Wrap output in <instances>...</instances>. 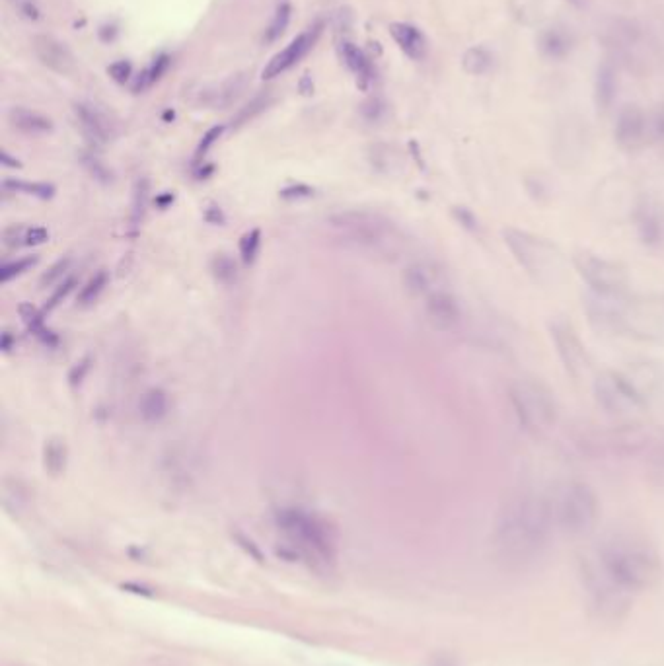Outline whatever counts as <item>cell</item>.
<instances>
[{
	"label": "cell",
	"mask_w": 664,
	"mask_h": 666,
	"mask_svg": "<svg viewBox=\"0 0 664 666\" xmlns=\"http://www.w3.org/2000/svg\"><path fill=\"white\" fill-rule=\"evenodd\" d=\"M571 261L579 277L589 285L592 295L629 296L628 269L620 261L585 250L577 252Z\"/></svg>",
	"instance_id": "obj_9"
},
{
	"label": "cell",
	"mask_w": 664,
	"mask_h": 666,
	"mask_svg": "<svg viewBox=\"0 0 664 666\" xmlns=\"http://www.w3.org/2000/svg\"><path fill=\"white\" fill-rule=\"evenodd\" d=\"M425 314L433 328L441 332H452L462 322V306L448 289L437 291L425 298Z\"/></svg>",
	"instance_id": "obj_15"
},
{
	"label": "cell",
	"mask_w": 664,
	"mask_h": 666,
	"mask_svg": "<svg viewBox=\"0 0 664 666\" xmlns=\"http://www.w3.org/2000/svg\"><path fill=\"white\" fill-rule=\"evenodd\" d=\"M4 189H14V191H22V193H28V195H36V197H41V199H49L55 189L53 185L47 184H26V182H14V180H6L2 184Z\"/></svg>",
	"instance_id": "obj_30"
},
{
	"label": "cell",
	"mask_w": 664,
	"mask_h": 666,
	"mask_svg": "<svg viewBox=\"0 0 664 666\" xmlns=\"http://www.w3.org/2000/svg\"><path fill=\"white\" fill-rule=\"evenodd\" d=\"M635 230L639 240L649 248H661L664 244V207L661 201L641 199L633 213Z\"/></svg>",
	"instance_id": "obj_13"
},
{
	"label": "cell",
	"mask_w": 664,
	"mask_h": 666,
	"mask_svg": "<svg viewBox=\"0 0 664 666\" xmlns=\"http://www.w3.org/2000/svg\"><path fill=\"white\" fill-rule=\"evenodd\" d=\"M269 104V96H258V98H254L244 110L240 111L238 113V117H236V123L234 125H242V123H246V121H250V119H254L256 115H258L259 111L265 110V106Z\"/></svg>",
	"instance_id": "obj_38"
},
{
	"label": "cell",
	"mask_w": 664,
	"mask_h": 666,
	"mask_svg": "<svg viewBox=\"0 0 664 666\" xmlns=\"http://www.w3.org/2000/svg\"><path fill=\"white\" fill-rule=\"evenodd\" d=\"M74 113H76V119L84 131V135L90 141L104 145L113 137V123H111L110 117L104 111L98 110L96 106L76 104Z\"/></svg>",
	"instance_id": "obj_18"
},
{
	"label": "cell",
	"mask_w": 664,
	"mask_h": 666,
	"mask_svg": "<svg viewBox=\"0 0 664 666\" xmlns=\"http://www.w3.org/2000/svg\"><path fill=\"white\" fill-rule=\"evenodd\" d=\"M567 2H569V4H573V6H577V8H585L589 0H567Z\"/></svg>",
	"instance_id": "obj_50"
},
{
	"label": "cell",
	"mask_w": 664,
	"mask_h": 666,
	"mask_svg": "<svg viewBox=\"0 0 664 666\" xmlns=\"http://www.w3.org/2000/svg\"><path fill=\"white\" fill-rule=\"evenodd\" d=\"M493 63H495L493 53L483 45H474L466 49V53L462 55V69L470 76H485L493 69Z\"/></svg>",
	"instance_id": "obj_25"
},
{
	"label": "cell",
	"mask_w": 664,
	"mask_h": 666,
	"mask_svg": "<svg viewBox=\"0 0 664 666\" xmlns=\"http://www.w3.org/2000/svg\"><path fill=\"white\" fill-rule=\"evenodd\" d=\"M222 135V127H213L205 137H203V141H201V145H199V148H197V154L201 156V154H205L209 148L213 147L215 143H217V139L221 137Z\"/></svg>",
	"instance_id": "obj_44"
},
{
	"label": "cell",
	"mask_w": 664,
	"mask_h": 666,
	"mask_svg": "<svg viewBox=\"0 0 664 666\" xmlns=\"http://www.w3.org/2000/svg\"><path fill=\"white\" fill-rule=\"evenodd\" d=\"M554 503L555 528L571 538L589 536L600 520V501L589 483L573 481Z\"/></svg>",
	"instance_id": "obj_5"
},
{
	"label": "cell",
	"mask_w": 664,
	"mask_h": 666,
	"mask_svg": "<svg viewBox=\"0 0 664 666\" xmlns=\"http://www.w3.org/2000/svg\"><path fill=\"white\" fill-rule=\"evenodd\" d=\"M289 18H291V8L289 6H281L271 28H269V34H267V41H273L277 37L281 36L289 24Z\"/></svg>",
	"instance_id": "obj_40"
},
{
	"label": "cell",
	"mask_w": 664,
	"mask_h": 666,
	"mask_svg": "<svg viewBox=\"0 0 664 666\" xmlns=\"http://www.w3.org/2000/svg\"><path fill=\"white\" fill-rule=\"evenodd\" d=\"M8 2L26 20H37L39 14H41L36 0H8Z\"/></svg>",
	"instance_id": "obj_41"
},
{
	"label": "cell",
	"mask_w": 664,
	"mask_h": 666,
	"mask_svg": "<svg viewBox=\"0 0 664 666\" xmlns=\"http://www.w3.org/2000/svg\"><path fill=\"white\" fill-rule=\"evenodd\" d=\"M211 269H213L215 277L224 285H228L236 279V263H234V259L228 258L226 254L215 256L213 263H211Z\"/></svg>",
	"instance_id": "obj_29"
},
{
	"label": "cell",
	"mask_w": 664,
	"mask_h": 666,
	"mask_svg": "<svg viewBox=\"0 0 664 666\" xmlns=\"http://www.w3.org/2000/svg\"><path fill=\"white\" fill-rule=\"evenodd\" d=\"M2 162H4V166H14V168H20V162H18V160H12V158L8 156V152H2Z\"/></svg>",
	"instance_id": "obj_48"
},
{
	"label": "cell",
	"mask_w": 664,
	"mask_h": 666,
	"mask_svg": "<svg viewBox=\"0 0 664 666\" xmlns=\"http://www.w3.org/2000/svg\"><path fill=\"white\" fill-rule=\"evenodd\" d=\"M259 246H261V230L254 228L250 232H246L240 240V256L244 265L254 263V259L258 256Z\"/></svg>",
	"instance_id": "obj_28"
},
{
	"label": "cell",
	"mask_w": 664,
	"mask_h": 666,
	"mask_svg": "<svg viewBox=\"0 0 664 666\" xmlns=\"http://www.w3.org/2000/svg\"><path fill=\"white\" fill-rule=\"evenodd\" d=\"M34 51H36V57L41 61V65L51 69L53 73L73 74L76 69L73 53L55 37H34Z\"/></svg>",
	"instance_id": "obj_17"
},
{
	"label": "cell",
	"mask_w": 664,
	"mask_h": 666,
	"mask_svg": "<svg viewBox=\"0 0 664 666\" xmlns=\"http://www.w3.org/2000/svg\"><path fill=\"white\" fill-rule=\"evenodd\" d=\"M575 39L571 36V32H567L565 28H548L542 36H540V49L548 59H565L571 51H573Z\"/></svg>",
	"instance_id": "obj_21"
},
{
	"label": "cell",
	"mask_w": 664,
	"mask_h": 666,
	"mask_svg": "<svg viewBox=\"0 0 664 666\" xmlns=\"http://www.w3.org/2000/svg\"><path fill=\"white\" fill-rule=\"evenodd\" d=\"M2 349L8 353L10 351V333H2Z\"/></svg>",
	"instance_id": "obj_49"
},
{
	"label": "cell",
	"mask_w": 664,
	"mask_h": 666,
	"mask_svg": "<svg viewBox=\"0 0 664 666\" xmlns=\"http://www.w3.org/2000/svg\"><path fill=\"white\" fill-rule=\"evenodd\" d=\"M592 396L606 415L628 423L639 417L649 404L628 374L616 370H604L594 378Z\"/></svg>",
	"instance_id": "obj_7"
},
{
	"label": "cell",
	"mask_w": 664,
	"mask_h": 666,
	"mask_svg": "<svg viewBox=\"0 0 664 666\" xmlns=\"http://www.w3.org/2000/svg\"><path fill=\"white\" fill-rule=\"evenodd\" d=\"M277 526L289 536L300 554L316 563L328 565L335 561V538L324 520L300 509H285L277 515Z\"/></svg>",
	"instance_id": "obj_6"
},
{
	"label": "cell",
	"mask_w": 664,
	"mask_h": 666,
	"mask_svg": "<svg viewBox=\"0 0 664 666\" xmlns=\"http://www.w3.org/2000/svg\"><path fill=\"white\" fill-rule=\"evenodd\" d=\"M156 203H158V205L164 209L166 205L174 203V195H172V193H168V195H162V197H158V199H156Z\"/></svg>",
	"instance_id": "obj_47"
},
{
	"label": "cell",
	"mask_w": 664,
	"mask_h": 666,
	"mask_svg": "<svg viewBox=\"0 0 664 666\" xmlns=\"http://www.w3.org/2000/svg\"><path fill=\"white\" fill-rule=\"evenodd\" d=\"M310 195H314V189L310 185L304 184L289 185L281 191L283 199H304V197H310Z\"/></svg>",
	"instance_id": "obj_42"
},
{
	"label": "cell",
	"mask_w": 664,
	"mask_h": 666,
	"mask_svg": "<svg viewBox=\"0 0 664 666\" xmlns=\"http://www.w3.org/2000/svg\"><path fill=\"white\" fill-rule=\"evenodd\" d=\"M501 236L515 261L528 277L534 279V283L542 287H554L563 279L567 265L561 250L552 240L517 226L503 228Z\"/></svg>",
	"instance_id": "obj_3"
},
{
	"label": "cell",
	"mask_w": 664,
	"mask_h": 666,
	"mask_svg": "<svg viewBox=\"0 0 664 666\" xmlns=\"http://www.w3.org/2000/svg\"><path fill=\"white\" fill-rule=\"evenodd\" d=\"M18 310H20V316H22L24 324L28 326V330H32L37 335V333L45 328L43 326V314L37 312L32 304H22Z\"/></svg>",
	"instance_id": "obj_35"
},
{
	"label": "cell",
	"mask_w": 664,
	"mask_h": 666,
	"mask_svg": "<svg viewBox=\"0 0 664 666\" xmlns=\"http://www.w3.org/2000/svg\"><path fill=\"white\" fill-rule=\"evenodd\" d=\"M320 34H322V24H316L310 30H306L300 36L295 37L281 53H277L269 61V65L263 69V78H275V76L293 69L296 63H300V59L316 45Z\"/></svg>",
	"instance_id": "obj_14"
},
{
	"label": "cell",
	"mask_w": 664,
	"mask_h": 666,
	"mask_svg": "<svg viewBox=\"0 0 664 666\" xmlns=\"http://www.w3.org/2000/svg\"><path fill=\"white\" fill-rule=\"evenodd\" d=\"M110 74L117 82H125L131 74V65L129 63H115L110 67Z\"/></svg>",
	"instance_id": "obj_45"
},
{
	"label": "cell",
	"mask_w": 664,
	"mask_h": 666,
	"mask_svg": "<svg viewBox=\"0 0 664 666\" xmlns=\"http://www.w3.org/2000/svg\"><path fill=\"white\" fill-rule=\"evenodd\" d=\"M49 240V232L47 228L43 226H32V228H24V234H22V246L26 248H34V246H41Z\"/></svg>",
	"instance_id": "obj_36"
},
{
	"label": "cell",
	"mask_w": 664,
	"mask_h": 666,
	"mask_svg": "<svg viewBox=\"0 0 664 666\" xmlns=\"http://www.w3.org/2000/svg\"><path fill=\"white\" fill-rule=\"evenodd\" d=\"M69 267H71V258L59 259L57 263H53L47 269V273L41 277V287H51V285L59 283L67 275Z\"/></svg>",
	"instance_id": "obj_33"
},
{
	"label": "cell",
	"mask_w": 664,
	"mask_h": 666,
	"mask_svg": "<svg viewBox=\"0 0 664 666\" xmlns=\"http://www.w3.org/2000/svg\"><path fill=\"white\" fill-rule=\"evenodd\" d=\"M37 263V258H22L18 261H12V263H6L2 269H0V281L2 283H8L12 281L14 277H20L22 273H26L30 267H34Z\"/></svg>",
	"instance_id": "obj_32"
},
{
	"label": "cell",
	"mask_w": 664,
	"mask_h": 666,
	"mask_svg": "<svg viewBox=\"0 0 664 666\" xmlns=\"http://www.w3.org/2000/svg\"><path fill=\"white\" fill-rule=\"evenodd\" d=\"M339 51H341V57H343L345 65L351 69V73L357 76L359 84L363 88H367L372 82V67H370L369 59L365 57V53L349 41H343Z\"/></svg>",
	"instance_id": "obj_24"
},
{
	"label": "cell",
	"mask_w": 664,
	"mask_h": 666,
	"mask_svg": "<svg viewBox=\"0 0 664 666\" xmlns=\"http://www.w3.org/2000/svg\"><path fill=\"white\" fill-rule=\"evenodd\" d=\"M616 145L624 152H637L651 139V119L635 104H628L618 111L614 125Z\"/></svg>",
	"instance_id": "obj_11"
},
{
	"label": "cell",
	"mask_w": 664,
	"mask_h": 666,
	"mask_svg": "<svg viewBox=\"0 0 664 666\" xmlns=\"http://www.w3.org/2000/svg\"><path fill=\"white\" fill-rule=\"evenodd\" d=\"M242 88H244V78L242 76H234V78L222 82V84L211 88V90H205L201 94V100H203V104L213 106V108H226V106H230L240 96Z\"/></svg>",
	"instance_id": "obj_23"
},
{
	"label": "cell",
	"mask_w": 664,
	"mask_h": 666,
	"mask_svg": "<svg viewBox=\"0 0 664 666\" xmlns=\"http://www.w3.org/2000/svg\"><path fill=\"white\" fill-rule=\"evenodd\" d=\"M74 285H76V279L74 277H71V279H67V281H63L57 289H55V293L53 295L49 296V300L45 302V312H49V310H53V308H57L67 296L71 295V291L74 289Z\"/></svg>",
	"instance_id": "obj_37"
},
{
	"label": "cell",
	"mask_w": 664,
	"mask_h": 666,
	"mask_svg": "<svg viewBox=\"0 0 664 666\" xmlns=\"http://www.w3.org/2000/svg\"><path fill=\"white\" fill-rule=\"evenodd\" d=\"M8 121L12 127L26 135H45L53 129V123L49 117L37 113V111L26 110V108H12L8 113Z\"/></svg>",
	"instance_id": "obj_22"
},
{
	"label": "cell",
	"mask_w": 664,
	"mask_h": 666,
	"mask_svg": "<svg viewBox=\"0 0 664 666\" xmlns=\"http://www.w3.org/2000/svg\"><path fill=\"white\" fill-rule=\"evenodd\" d=\"M108 283H110V275H108L106 271L96 273V275H94V277L82 287V291L78 293V304L86 306V304H92L94 300H98V296L106 291Z\"/></svg>",
	"instance_id": "obj_27"
},
{
	"label": "cell",
	"mask_w": 664,
	"mask_h": 666,
	"mask_svg": "<svg viewBox=\"0 0 664 666\" xmlns=\"http://www.w3.org/2000/svg\"><path fill=\"white\" fill-rule=\"evenodd\" d=\"M390 34L409 59L423 61L427 57L429 43H427V37L419 28L406 24V22H394L390 26Z\"/></svg>",
	"instance_id": "obj_19"
},
{
	"label": "cell",
	"mask_w": 664,
	"mask_h": 666,
	"mask_svg": "<svg viewBox=\"0 0 664 666\" xmlns=\"http://www.w3.org/2000/svg\"><path fill=\"white\" fill-rule=\"evenodd\" d=\"M330 221L335 228L345 230L351 238H355L361 244H369V246L378 244L382 240L384 232L388 230V222L367 211L339 213V215H333Z\"/></svg>",
	"instance_id": "obj_12"
},
{
	"label": "cell",
	"mask_w": 664,
	"mask_h": 666,
	"mask_svg": "<svg viewBox=\"0 0 664 666\" xmlns=\"http://www.w3.org/2000/svg\"><path fill=\"white\" fill-rule=\"evenodd\" d=\"M141 415L148 423H158L168 413V396L160 388H152L141 398Z\"/></svg>",
	"instance_id": "obj_26"
},
{
	"label": "cell",
	"mask_w": 664,
	"mask_h": 666,
	"mask_svg": "<svg viewBox=\"0 0 664 666\" xmlns=\"http://www.w3.org/2000/svg\"><path fill=\"white\" fill-rule=\"evenodd\" d=\"M404 283L411 295L427 298L437 291L446 289V275L439 265L419 261L407 267Z\"/></svg>",
	"instance_id": "obj_16"
},
{
	"label": "cell",
	"mask_w": 664,
	"mask_h": 666,
	"mask_svg": "<svg viewBox=\"0 0 664 666\" xmlns=\"http://www.w3.org/2000/svg\"><path fill=\"white\" fill-rule=\"evenodd\" d=\"M45 468L51 474H59L65 468V448L59 443L45 446Z\"/></svg>",
	"instance_id": "obj_31"
},
{
	"label": "cell",
	"mask_w": 664,
	"mask_h": 666,
	"mask_svg": "<svg viewBox=\"0 0 664 666\" xmlns=\"http://www.w3.org/2000/svg\"><path fill=\"white\" fill-rule=\"evenodd\" d=\"M581 581L592 612L604 622H620L631 606V594L618 587L596 563L585 559L581 563Z\"/></svg>",
	"instance_id": "obj_8"
},
{
	"label": "cell",
	"mask_w": 664,
	"mask_h": 666,
	"mask_svg": "<svg viewBox=\"0 0 664 666\" xmlns=\"http://www.w3.org/2000/svg\"><path fill=\"white\" fill-rule=\"evenodd\" d=\"M238 538V542H240V546H244L246 550H248V554L254 555L256 559H259L261 561V554H259L258 546L248 538V536H244V534H238L236 536Z\"/></svg>",
	"instance_id": "obj_46"
},
{
	"label": "cell",
	"mask_w": 664,
	"mask_h": 666,
	"mask_svg": "<svg viewBox=\"0 0 664 666\" xmlns=\"http://www.w3.org/2000/svg\"><path fill=\"white\" fill-rule=\"evenodd\" d=\"M148 197V182L143 180L137 184L135 189V201H133V222H139L145 215V207H147Z\"/></svg>",
	"instance_id": "obj_39"
},
{
	"label": "cell",
	"mask_w": 664,
	"mask_h": 666,
	"mask_svg": "<svg viewBox=\"0 0 664 666\" xmlns=\"http://www.w3.org/2000/svg\"><path fill=\"white\" fill-rule=\"evenodd\" d=\"M649 119H651V141L664 152V102L655 108Z\"/></svg>",
	"instance_id": "obj_34"
},
{
	"label": "cell",
	"mask_w": 664,
	"mask_h": 666,
	"mask_svg": "<svg viewBox=\"0 0 664 666\" xmlns=\"http://www.w3.org/2000/svg\"><path fill=\"white\" fill-rule=\"evenodd\" d=\"M554 530V503L536 491H517L493 522V554L505 569L524 571L548 552Z\"/></svg>",
	"instance_id": "obj_1"
},
{
	"label": "cell",
	"mask_w": 664,
	"mask_h": 666,
	"mask_svg": "<svg viewBox=\"0 0 664 666\" xmlns=\"http://www.w3.org/2000/svg\"><path fill=\"white\" fill-rule=\"evenodd\" d=\"M550 337L565 372L581 380L591 369V357L577 330L565 320H554L550 322Z\"/></svg>",
	"instance_id": "obj_10"
},
{
	"label": "cell",
	"mask_w": 664,
	"mask_h": 666,
	"mask_svg": "<svg viewBox=\"0 0 664 666\" xmlns=\"http://www.w3.org/2000/svg\"><path fill=\"white\" fill-rule=\"evenodd\" d=\"M600 569L624 591H651L663 577V559L645 538L618 532L606 536L594 554Z\"/></svg>",
	"instance_id": "obj_2"
},
{
	"label": "cell",
	"mask_w": 664,
	"mask_h": 666,
	"mask_svg": "<svg viewBox=\"0 0 664 666\" xmlns=\"http://www.w3.org/2000/svg\"><path fill=\"white\" fill-rule=\"evenodd\" d=\"M509 404L524 433L534 439L546 437L559 421L554 392L538 378H517L509 384Z\"/></svg>",
	"instance_id": "obj_4"
},
{
	"label": "cell",
	"mask_w": 664,
	"mask_h": 666,
	"mask_svg": "<svg viewBox=\"0 0 664 666\" xmlns=\"http://www.w3.org/2000/svg\"><path fill=\"white\" fill-rule=\"evenodd\" d=\"M618 90V78H616V69L610 61H604L598 71H596V80H594V102L598 111H608L614 104Z\"/></svg>",
	"instance_id": "obj_20"
},
{
	"label": "cell",
	"mask_w": 664,
	"mask_h": 666,
	"mask_svg": "<svg viewBox=\"0 0 664 666\" xmlns=\"http://www.w3.org/2000/svg\"><path fill=\"white\" fill-rule=\"evenodd\" d=\"M90 363H92V359L86 357V359L78 361L73 369H71V372H69V380H71L73 386H78V384L86 378V374H88V370H90Z\"/></svg>",
	"instance_id": "obj_43"
}]
</instances>
